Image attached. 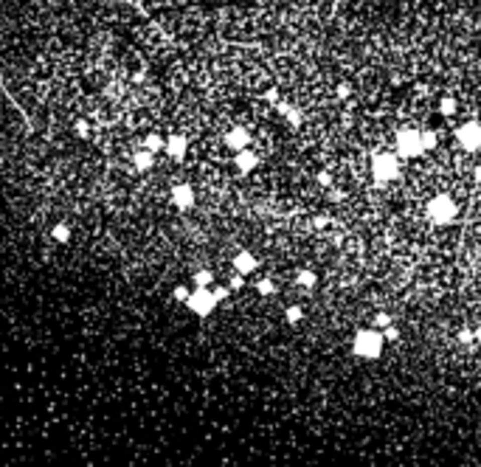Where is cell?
<instances>
[{
  "mask_svg": "<svg viewBox=\"0 0 481 467\" xmlns=\"http://www.w3.org/2000/svg\"><path fill=\"white\" fill-rule=\"evenodd\" d=\"M133 161H135V169H138V172H147V169L155 166V152H149V149H138V152L133 155Z\"/></svg>",
  "mask_w": 481,
  "mask_h": 467,
  "instance_id": "13",
  "label": "cell"
},
{
  "mask_svg": "<svg viewBox=\"0 0 481 467\" xmlns=\"http://www.w3.org/2000/svg\"><path fill=\"white\" fill-rule=\"evenodd\" d=\"M456 138L459 144L467 149V152H475L481 144V130H478V121H464L459 130H456Z\"/></svg>",
  "mask_w": 481,
  "mask_h": 467,
  "instance_id": "6",
  "label": "cell"
},
{
  "mask_svg": "<svg viewBox=\"0 0 481 467\" xmlns=\"http://www.w3.org/2000/svg\"><path fill=\"white\" fill-rule=\"evenodd\" d=\"M318 183H321V186H332V175H329V172H321V175H318Z\"/></svg>",
  "mask_w": 481,
  "mask_h": 467,
  "instance_id": "29",
  "label": "cell"
},
{
  "mask_svg": "<svg viewBox=\"0 0 481 467\" xmlns=\"http://www.w3.org/2000/svg\"><path fill=\"white\" fill-rule=\"evenodd\" d=\"M233 166H239V172H251V169H256L259 166V155H256L254 149H239L236 155H233Z\"/></svg>",
  "mask_w": 481,
  "mask_h": 467,
  "instance_id": "11",
  "label": "cell"
},
{
  "mask_svg": "<svg viewBox=\"0 0 481 467\" xmlns=\"http://www.w3.org/2000/svg\"><path fill=\"white\" fill-rule=\"evenodd\" d=\"M400 338V329H397V326H386V329H383V340H397Z\"/></svg>",
  "mask_w": 481,
  "mask_h": 467,
  "instance_id": "23",
  "label": "cell"
},
{
  "mask_svg": "<svg viewBox=\"0 0 481 467\" xmlns=\"http://www.w3.org/2000/svg\"><path fill=\"white\" fill-rule=\"evenodd\" d=\"M259 268V259L248 251H239V254L233 256V273H239V276H248V273H256Z\"/></svg>",
  "mask_w": 481,
  "mask_h": 467,
  "instance_id": "8",
  "label": "cell"
},
{
  "mask_svg": "<svg viewBox=\"0 0 481 467\" xmlns=\"http://www.w3.org/2000/svg\"><path fill=\"white\" fill-rule=\"evenodd\" d=\"M400 158L391 155V152H375L372 158V175H375V186L383 189V186H389L391 180L400 177Z\"/></svg>",
  "mask_w": 481,
  "mask_h": 467,
  "instance_id": "1",
  "label": "cell"
},
{
  "mask_svg": "<svg viewBox=\"0 0 481 467\" xmlns=\"http://www.w3.org/2000/svg\"><path fill=\"white\" fill-rule=\"evenodd\" d=\"M172 203L180 208V211H189L191 205H194V191H191V186H175L172 189Z\"/></svg>",
  "mask_w": 481,
  "mask_h": 467,
  "instance_id": "10",
  "label": "cell"
},
{
  "mask_svg": "<svg viewBox=\"0 0 481 467\" xmlns=\"http://www.w3.org/2000/svg\"><path fill=\"white\" fill-rule=\"evenodd\" d=\"M394 149H397V155H400V158H419L425 152L422 141H419V130L403 127L400 133H397V138H394Z\"/></svg>",
  "mask_w": 481,
  "mask_h": 467,
  "instance_id": "3",
  "label": "cell"
},
{
  "mask_svg": "<svg viewBox=\"0 0 481 467\" xmlns=\"http://www.w3.org/2000/svg\"><path fill=\"white\" fill-rule=\"evenodd\" d=\"M163 149H166V155H169L172 161H183L186 149H189V141H186L183 135H169V138L163 141Z\"/></svg>",
  "mask_w": 481,
  "mask_h": 467,
  "instance_id": "9",
  "label": "cell"
},
{
  "mask_svg": "<svg viewBox=\"0 0 481 467\" xmlns=\"http://www.w3.org/2000/svg\"><path fill=\"white\" fill-rule=\"evenodd\" d=\"M326 222H329V217H315V219H312V225H315V228H324Z\"/></svg>",
  "mask_w": 481,
  "mask_h": 467,
  "instance_id": "33",
  "label": "cell"
},
{
  "mask_svg": "<svg viewBox=\"0 0 481 467\" xmlns=\"http://www.w3.org/2000/svg\"><path fill=\"white\" fill-rule=\"evenodd\" d=\"M0 93H3V99H6L9 104L15 107V110H17V115H20V119H23V127H26V135H31V130H34V124H31L29 113L23 110V104H20V101L15 99V93L9 90V85H6V79H3V76H0Z\"/></svg>",
  "mask_w": 481,
  "mask_h": 467,
  "instance_id": "7",
  "label": "cell"
},
{
  "mask_svg": "<svg viewBox=\"0 0 481 467\" xmlns=\"http://www.w3.org/2000/svg\"><path fill=\"white\" fill-rule=\"evenodd\" d=\"M262 99H265V101H273V104H276V99H279V90H276V87H268V90L262 93Z\"/></svg>",
  "mask_w": 481,
  "mask_h": 467,
  "instance_id": "26",
  "label": "cell"
},
{
  "mask_svg": "<svg viewBox=\"0 0 481 467\" xmlns=\"http://www.w3.org/2000/svg\"><path fill=\"white\" fill-rule=\"evenodd\" d=\"M76 133L82 135V138H87V121H82V119L76 121Z\"/></svg>",
  "mask_w": 481,
  "mask_h": 467,
  "instance_id": "30",
  "label": "cell"
},
{
  "mask_svg": "<svg viewBox=\"0 0 481 467\" xmlns=\"http://www.w3.org/2000/svg\"><path fill=\"white\" fill-rule=\"evenodd\" d=\"M144 149H149V152H158V149H163V138L158 133H149L147 138H144Z\"/></svg>",
  "mask_w": 481,
  "mask_h": 467,
  "instance_id": "15",
  "label": "cell"
},
{
  "mask_svg": "<svg viewBox=\"0 0 481 467\" xmlns=\"http://www.w3.org/2000/svg\"><path fill=\"white\" fill-rule=\"evenodd\" d=\"M352 352L363 361H377L383 352V335L377 329H357L354 332V340H352Z\"/></svg>",
  "mask_w": 481,
  "mask_h": 467,
  "instance_id": "2",
  "label": "cell"
},
{
  "mask_svg": "<svg viewBox=\"0 0 481 467\" xmlns=\"http://www.w3.org/2000/svg\"><path fill=\"white\" fill-rule=\"evenodd\" d=\"M456 203H453L447 194H436V197L428 203V217H431V222H436V225H450L453 219H456Z\"/></svg>",
  "mask_w": 481,
  "mask_h": 467,
  "instance_id": "4",
  "label": "cell"
},
{
  "mask_svg": "<svg viewBox=\"0 0 481 467\" xmlns=\"http://www.w3.org/2000/svg\"><path fill=\"white\" fill-rule=\"evenodd\" d=\"M419 141H422V149H433L436 147V133H433V130H422V133H419Z\"/></svg>",
  "mask_w": 481,
  "mask_h": 467,
  "instance_id": "17",
  "label": "cell"
},
{
  "mask_svg": "<svg viewBox=\"0 0 481 467\" xmlns=\"http://www.w3.org/2000/svg\"><path fill=\"white\" fill-rule=\"evenodd\" d=\"M318 276L312 273V270H298V284H304V287H315Z\"/></svg>",
  "mask_w": 481,
  "mask_h": 467,
  "instance_id": "19",
  "label": "cell"
},
{
  "mask_svg": "<svg viewBox=\"0 0 481 467\" xmlns=\"http://www.w3.org/2000/svg\"><path fill=\"white\" fill-rule=\"evenodd\" d=\"M239 287H245V276L233 273V276H231V284H228V290H239Z\"/></svg>",
  "mask_w": 481,
  "mask_h": 467,
  "instance_id": "24",
  "label": "cell"
},
{
  "mask_svg": "<svg viewBox=\"0 0 481 467\" xmlns=\"http://www.w3.org/2000/svg\"><path fill=\"white\" fill-rule=\"evenodd\" d=\"M439 110H442V115H453V113H456V101H453L450 96H445L442 104H439Z\"/></svg>",
  "mask_w": 481,
  "mask_h": 467,
  "instance_id": "21",
  "label": "cell"
},
{
  "mask_svg": "<svg viewBox=\"0 0 481 467\" xmlns=\"http://www.w3.org/2000/svg\"><path fill=\"white\" fill-rule=\"evenodd\" d=\"M172 296H175L177 301H186V296H189V287H186V284H177L175 290H172Z\"/></svg>",
  "mask_w": 481,
  "mask_h": 467,
  "instance_id": "25",
  "label": "cell"
},
{
  "mask_svg": "<svg viewBox=\"0 0 481 467\" xmlns=\"http://www.w3.org/2000/svg\"><path fill=\"white\" fill-rule=\"evenodd\" d=\"M183 304L189 307L194 315H200V318H205V315H211V312L217 310V301H214V296H211L208 287H194V290L186 296Z\"/></svg>",
  "mask_w": 481,
  "mask_h": 467,
  "instance_id": "5",
  "label": "cell"
},
{
  "mask_svg": "<svg viewBox=\"0 0 481 467\" xmlns=\"http://www.w3.org/2000/svg\"><path fill=\"white\" fill-rule=\"evenodd\" d=\"M191 282H194V287H208V284H214V273L211 270H197Z\"/></svg>",
  "mask_w": 481,
  "mask_h": 467,
  "instance_id": "14",
  "label": "cell"
},
{
  "mask_svg": "<svg viewBox=\"0 0 481 467\" xmlns=\"http://www.w3.org/2000/svg\"><path fill=\"white\" fill-rule=\"evenodd\" d=\"M51 234H54V240H57V242H62V245H65L68 240H71V231H68V225H65V222L54 225V231H51Z\"/></svg>",
  "mask_w": 481,
  "mask_h": 467,
  "instance_id": "18",
  "label": "cell"
},
{
  "mask_svg": "<svg viewBox=\"0 0 481 467\" xmlns=\"http://www.w3.org/2000/svg\"><path fill=\"white\" fill-rule=\"evenodd\" d=\"M375 324H377V326H389V324H391V315H386V312H380V315H377V318H375Z\"/></svg>",
  "mask_w": 481,
  "mask_h": 467,
  "instance_id": "27",
  "label": "cell"
},
{
  "mask_svg": "<svg viewBox=\"0 0 481 467\" xmlns=\"http://www.w3.org/2000/svg\"><path fill=\"white\" fill-rule=\"evenodd\" d=\"M211 296H214V301H225L228 296H231V290H228V287H211Z\"/></svg>",
  "mask_w": 481,
  "mask_h": 467,
  "instance_id": "22",
  "label": "cell"
},
{
  "mask_svg": "<svg viewBox=\"0 0 481 467\" xmlns=\"http://www.w3.org/2000/svg\"><path fill=\"white\" fill-rule=\"evenodd\" d=\"M225 144L233 149V152H239V149H245L251 144V135L245 127H233L231 133H225Z\"/></svg>",
  "mask_w": 481,
  "mask_h": 467,
  "instance_id": "12",
  "label": "cell"
},
{
  "mask_svg": "<svg viewBox=\"0 0 481 467\" xmlns=\"http://www.w3.org/2000/svg\"><path fill=\"white\" fill-rule=\"evenodd\" d=\"M256 290L262 293V296H273V293H276V284L270 282V279H259V282H256Z\"/></svg>",
  "mask_w": 481,
  "mask_h": 467,
  "instance_id": "20",
  "label": "cell"
},
{
  "mask_svg": "<svg viewBox=\"0 0 481 467\" xmlns=\"http://www.w3.org/2000/svg\"><path fill=\"white\" fill-rule=\"evenodd\" d=\"M335 93H338V99H346V96H349V85H338V90H335Z\"/></svg>",
  "mask_w": 481,
  "mask_h": 467,
  "instance_id": "32",
  "label": "cell"
},
{
  "mask_svg": "<svg viewBox=\"0 0 481 467\" xmlns=\"http://www.w3.org/2000/svg\"><path fill=\"white\" fill-rule=\"evenodd\" d=\"M340 6H343V0H335V3H332V9H329V20H335V17H338Z\"/></svg>",
  "mask_w": 481,
  "mask_h": 467,
  "instance_id": "28",
  "label": "cell"
},
{
  "mask_svg": "<svg viewBox=\"0 0 481 467\" xmlns=\"http://www.w3.org/2000/svg\"><path fill=\"white\" fill-rule=\"evenodd\" d=\"M284 318H287V324H298V321L304 318V310H301L298 304H293V307L284 310Z\"/></svg>",
  "mask_w": 481,
  "mask_h": 467,
  "instance_id": "16",
  "label": "cell"
},
{
  "mask_svg": "<svg viewBox=\"0 0 481 467\" xmlns=\"http://www.w3.org/2000/svg\"><path fill=\"white\" fill-rule=\"evenodd\" d=\"M287 115H290V124H293V127H298V124H301V113H296V110H290V113H287Z\"/></svg>",
  "mask_w": 481,
  "mask_h": 467,
  "instance_id": "31",
  "label": "cell"
}]
</instances>
